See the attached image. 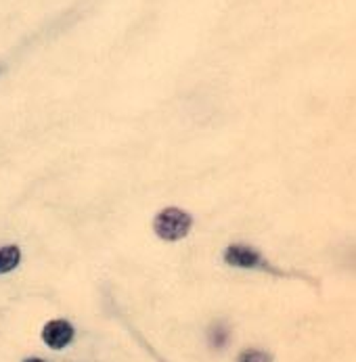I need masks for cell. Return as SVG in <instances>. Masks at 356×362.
Returning a JSON list of instances; mask_svg holds the SVG:
<instances>
[{
    "instance_id": "cell-7",
    "label": "cell",
    "mask_w": 356,
    "mask_h": 362,
    "mask_svg": "<svg viewBox=\"0 0 356 362\" xmlns=\"http://www.w3.org/2000/svg\"><path fill=\"white\" fill-rule=\"evenodd\" d=\"M0 71H2V69H0Z\"/></svg>"
},
{
    "instance_id": "cell-2",
    "label": "cell",
    "mask_w": 356,
    "mask_h": 362,
    "mask_svg": "<svg viewBox=\"0 0 356 362\" xmlns=\"http://www.w3.org/2000/svg\"><path fill=\"white\" fill-rule=\"evenodd\" d=\"M224 262L229 266H237V268H260V270H268V272L281 274L279 270H275L266 259L262 258L260 252H255L254 247L243 245V243L229 245L226 252H224Z\"/></svg>"
},
{
    "instance_id": "cell-1",
    "label": "cell",
    "mask_w": 356,
    "mask_h": 362,
    "mask_svg": "<svg viewBox=\"0 0 356 362\" xmlns=\"http://www.w3.org/2000/svg\"><path fill=\"white\" fill-rule=\"evenodd\" d=\"M193 226L191 216L180 207H166L153 220V230L163 241H180Z\"/></svg>"
},
{
    "instance_id": "cell-6",
    "label": "cell",
    "mask_w": 356,
    "mask_h": 362,
    "mask_svg": "<svg viewBox=\"0 0 356 362\" xmlns=\"http://www.w3.org/2000/svg\"><path fill=\"white\" fill-rule=\"evenodd\" d=\"M25 362H45V361H40V358H28Z\"/></svg>"
},
{
    "instance_id": "cell-5",
    "label": "cell",
    "mask_w": 356,
    "mask_h": 362,
    "mask_svg": "<svg viewBox=\"0 0 356 362\" xmlns=\"http://www.w3.org/2000/svg\"><path fill=\"white\" fill-rule=\"evenodd\" d=\"M239 362H272V356L264 350H255V348H250V350H243L239 354Z\"/></svg>"
},
{
    "instance_id": "cell-4",
    "label": "cell",
    "mask_w": 356,
    "mask_h": 362,
    "mask_svg": "<svg viewBox=\"0 0 356 362\" xmlns=\"http://www.w3.org/2000/svg\"><path fill=\"white\" fill-rule=\"evenodd\" d=\"M21 262V252L17 245H6L0 247V274H6L11 270H15Z\"/></svg>"
},
{
    "instance_id": "cell-3",
    "label": "cell",
    "mask_w": 356,
    "mask_h": 362,
    "mask_svg": "<svg viewBox=\"0 0 356 362\" xmlns=\"http://www.w3.org/2000/svg\"><path fill=\"white\" fill-rule=\"evenodd\" d=\"M71 339H74V327H71L67 320L57 318V320L47 322L45 329H42V341H45L49 348H52V350L65 348Z\"/></svg>"
}]
</instances>
